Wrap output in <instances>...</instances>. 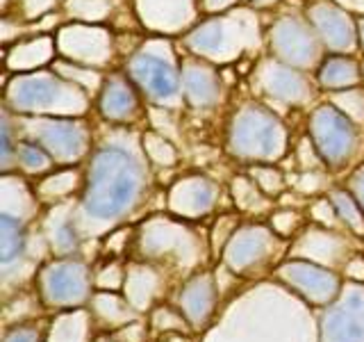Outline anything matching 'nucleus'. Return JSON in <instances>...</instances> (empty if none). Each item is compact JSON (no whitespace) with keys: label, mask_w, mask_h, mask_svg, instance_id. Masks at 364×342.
<instances>
[{"label":"nucleus","mask_w":364,"mask_h":342,"mask_svg":"<svg viewBox=\"0 0 364 342\" xmlns=\"http://www.w3.org/2000/svg\"><path fill=\"white\" fill-rule=\"evenodd\" d=\"M146 185L141 157L123 142L98 146L91 155L82 190V212L89 219L109 222L134 208Z\"/></svg>","instance_id":"nucleus-1"},{"label":"nucleus","mask_w":364,"mask_h":342,"mask_svg":"<svg viewBox=\"0 0 364 342\" xmlns=\"http://www.w3.org/2000/svg\"><path fill=\"white\" fill-rule=\"evenodd\" d=\"M5 105L18 114L68 117L87 110V89L62 76L18 73L5 85Z\"/></svg>","instance_id":"nucleus-2"},{"label":"nucleus","mask_w":364,"mask_h":342,"mask_svg":"<svg viewBox=\"0 0 364 342\" xmlns=\"http://www.w3.org/2000/svg\"><path fill=\"white\" fill-rule=\"evenodd\" d=\"M287 146V130L269 108L248 103L228 125V151L239 160H276Z\"/></svg>","instance_id":"nucleus-3"},{"label":"nucleus","mask_w":364,"mask_h":342,"mask_svg":"<svg viewBox=\"0 0 364 342\" xmlns=\"http://www.w3.org/2000/svg\"><path fill=\"white\" fill-rule=\"evenodd\" d=\"M257 43V21L246 9L225 16H212L187 32L185 46L212 62H230Z\"/></svg>","instance_id":"nucleus-4"},{"label":"nucleus","mask_w":364,"mask_h":342,"mask_svg":"<svg viewBox=\"0 0 364 342\" xmlns=\"http://www.w3.org/2000/svg\"><path fill=\"white\" fill-rule=\"evenodd\" d=\"M310 140L326 165L341 167L358 151L360 135L355 121L333 103H326L310 114Z\"/></svg>","instance_id":"nucleus-5"},{"label":"nucleus","mask_w":364,"mask_h":342,"mask_svg":"<svg viewBox=\"0 0 364 342\" xmlns=\"http://www.w3.org/2000/svg\"><path fill=\"white\" fill-rule=\"evenodd\" d=\"M269 46L276 60L296 68H310L321 57L323 43L310 26V21L287 14L276 19L269 28Z\"/></svg>","instance_id":"nucleus-6"},{"label":"nucleus","mask_w":364,"mask_h":342,"mask_svg":"<svg viewBox=\"0 0 364 342\" xmlns=\"http://www.w3.org/2000/svg\"><path fill=\"white\" fill-rule=\"evenodd\" d=\"M128 71L132 83L151 100L162 103V105H176L180 100L182 76L178 66L168 57H162V53L144 48L130 57Z\"/></svg>","instance_id":"nucleus-7"},{"label":"nucleus","mask_w":364,"mask_h":342,"mask_svg":"<svg viewBox=\"0 0 364 342\" xmlns=\"http://www.w3.org/2000/svg\"><path fill=\"white\" fill-rule=\"evenodd\" d=\"M28 137L41 144L57 162H73L82 157L89 146V130L82 121L68 117H37L23 123Z\"/></svg>","instance_id":"nucleus-8"},{"label":"nucleus","mask_w":364,"mask_h":342,"mask_svg":"<svg viewBox=\"0 0 364 342\" xmlns=\"http://www.w3.org/2000/svg\"><path fill=\"white\" fill-rule=\"evenodd\" d=\"M255 85L262 94L287 105H305L314 96V85L301 68L289 66L276 57L262 60L257 66Z\"/></svg>","instance_id":"nucleus-9"},{"label":"nucleus","mask_w":364,"mask_h":342,"mask_svg":"<svg viewBox=\"0 0 364 342\" xmlns=\"http://www.w3.org/2000/svg\"><path fill=\"white\" fill-rule=\"evenodd\" d=\"M307 21L318 34L326 48L335 53H350L360 46L358 23L350 19L346 9L330 3V0H316L307 7Z\"/></svg>","instance_id":"nucleus-10"},{"label":"nucleus","mask_w":364,"mask_h":342,"mask_svg":"<svg viewBox=\"0 0 364 342\" xmlns=\"http://www.w3.org/2000/svg\"><path fill=\"white\" fill-rule=\"evenodd\" d=\"M57 51L77 64H105L112 57L109 32L91 26H66L57 32Z\"/></svg>","instance_id":"nucleus-11"},{"label":"nucleus","mask_w":364,"mask_h":342,"mask_svg":"<svg viewBox=\"0 0 364 342\" xmlns=\"http://www.w3.org/2000/svg\"><path fill=\"white\" fill-rule=\"evenodd\" d=\"M182 96L193 110H212L221 100V78L208 62L191 57L180 64Z\"/></svg>","instance_id":"nucleus-12"},{"label":"nucleus","mask_w":364,"mask_h":342,"mask_svg":"<svg viewBox=\"0 0 364 342\" xmlns=\"http://www.w3.org/2000/svg\"><path fill=\"white\" fill-rule=\"evenodd\" d=\"M41 285L46 296L55 304L80 301L87 292V271L80 262L60 260L43 269Z\"/></svg>","instance_id":"nucleus-13"},{"label":"nucleus","mask_w":364,"mask_h":342,"mask_svg":"<svg viewBox=\"0 0 364 342\" xmlns=\"http://www.w3.org/2000/svg\"><path fill=\"white\" fill-rule=\"evenodd\" d=\"M100 114L112 123H130L139 117V96L134 85L123 76H109L100 87Z\"/></svg>","instance_id":"nucleus-14"},{"label":"nucleus","mask_w":364,"mask_h":342,"mask_svg":"<svg viewBox=\"0 0 364 342\" xmlns=\"http://www.w3.org/2000/svg\"><path fill=\"white\" fill-rule=\"evenodd\" d=\"M139 16L148 28L173 32L193 16V0H136Z\"/></svg>","instance_id":"nucleus-15"},{"label":"nucleus","mask_w":364,"mask_h":342,"mask_svg":"<svg viewBox=\"0 0 364 342\" xmlns=\"http://www.w3.org/2000/svg\"><path fill=\"white\" fill-rule=\"evenodd\" d=\"M328 342H364V304L360 296L330 313L323 322Z\"/></svg>","instance_id":"nucleus-16"},{"label":"nucleus","mask_w":364,"mask_h":342,"mask_svg":"<svg viewBox=\"0 0 364 342\" xmlns=\"http://www.w3.org/2000/svg\"><path fill=\"white\" fill-rule=\"evenodd\" d=\"M216 187L214 182L200 176H191L180 180L171 190V208L182 214H203L212 208Z\"/></svg>","instance_id":"nucleus-17"},{"label":"nucleus","mask_w":364,"mask_h":342,"mask_svg":"<svg viewBox=\"0 0 364 342\" xmlns=\"http://www.w3.org/2000/svg\"><path fill=\"white\" fill-rule=\"evenodd\" d=\"M282 279H287L291 285H296L305 294H310L314 301H323L333 296L337 290V279L330 271H323L307 262H289L287 267L280 269Z\"/></svg>","instance_id":"nucleus-18"},{"label":"nucleus","mask_w":364,"mask_h":342,"mask_svg":"<svg viewBox=\"0 0 364 342\" xmlns=\"http://www.w3.org/2000/svg\"><path fill=\"white\" fill-rule=\"evenodd\" d=\"M362 78H364V73H362L360 62L353 60V57H346L344 53L335 55V57H326L316 71L318 87L328 89V91L353 89L355 85H360Z\"/></svg>","instance_id":"nucleus-19"},{"label":"nucleus","mask_w":364,"mask_h":342,"mask_svg":"<svg viewBox=\"0 0 364 342\" xmlns=\"http://www.w3.org/2000/svg\"><path fill=\"white\" fill-rule=\"evenodd\" d=\"M269 247V233L262 228H244L232 235L230 247H228V262L232 267L250 265L255 258H259Z\"/></svg>","instance_id":"nucleus-20"},{"label":"nucleus","mask_w":364,"mask_h":342,"mask_svg":"<svg viewBox=\"0 0 364 342\" xmlns=\"http://www.w3.org/2000/svg\"><path fill=\"white\" fill-rule=\"evenodd\" d=\"M55 48H57V43L50 37H37V39L16 43L11 55H5V66L14 68V71H30V68L48 62Z\"/></svg>","instance_id":"nucleus-21"},{"label":"nucleus","mask_w":364,"mask_h":342,"mask_svg":"<svg viewBox=\"0 0 364 342\" xmlns=\"http://www.w3.org/2000/svg\"><path fill=\"white\" fill-rule=\"evenodd\" d=\"M23 247H26V231H23L21 219L5 212L0 217V256L5 265L23 254Z\"/></svg>","instance_id":"nucleus-22"},{"label":"nucleus","mask_w":364,"mask_h":342,"mask_svg":"<svg viewBox=\"0 0 364 342\" xmlns=\"http://www.w3.org/2000/svg\"><path fill=\"white\" fill-rule=\"evenodd\" d=\"M16 160L21 162V167L30 171V174H41V171H48L53 167V157L46 151L41 144H37L34 140H26V142H16Z\"/></svg>","instance_id":"nucleus-23"},{"label":"nucleus","mask_w":364,"mask_h":342,"mask_svg":"<svg viewBox=\"0 0 364 342\" xmlns=\"http://www.w3.org/2000/svg\"><path fill=\"white\" fill-rule=\"evenodd\" d=\"M141 144H144V153L148 155L151 162H155L159 167H173L176 165V160H178L176 148L168 140H164L162 135L148 130L141 137Z\"/></svg>","instance_id":"nucleus-24"},{"label":"nucleus","mask_w":364,"mask_h":342,"mask_svg":"<svg viewBox=\"0 0 364 342\" xmlns=\"http://www.w3.org/2000/svg\"><path fill=\"white\" fill-rule=\"evenodd\" d=\"M333 105H337L341 112L350 117L355 123L364 121V91L362 89H344L333 94Z\"/></svg>","instance_id":"nucleus-25"},{"label":"nucleus","mask_w":364,"mask_h":342,"mask_svg":"<svg viewBox=\"0 0 364 342\" xmlns=\"http://www.w3.org/2000/svg\"><path fill=\"white\" fill-rule=\"evenodd\" d=\"M333 203H335L337 214L353 228V231H358V233L364 231V214L360 210L358 201H353L346 192H335L333 194Z\"/></svg>","instance_id":"nucleus-26"},{"label":"nucleus","mask_w":364,"mask_h":342,"mask_svg":"<svg viewBox=\"0 0 364 342\" xmlns=\"http://www.w3.org/2000/svg\"><path fill=\"white\" fill-rule=\"evenodd\" d=\"M109 7V0H68V11L80 21H102Z\"/></svg>","instance_id":"nucleus-27"},{"label":"nucleus","mask_w":364,"mask_h":342,"mask_svg":"<svg viewBox=\"0 0 364 342\" xmlns=\"http://www.w3.org/2000/svg\"><path fill=\"white\" fill-rule=\"evenodd\" d=\"M250 176H253V180L257 182V187L259 190H264L267 194H278L282 190V176H280V171L278 169H273V167H253L250 169Z\"/></svg>","instance_id":"nucleus-28"},{"label":"nucleus","mask_w":364,"mask_h":342,"mask_svg":"<svg viewBox=\"0 0 364 342\" xmlns=\"http://www.w3.org/2000/svg\"><path fill=\"white\" fill-rule=\"evenodd\" d=\"M232 190H235V199H237L239 205H242V208H250V205H255V201L259 199L257 182L248 180V178H237Z\"/></svg>","instance_id":"nucleus-29"},{"label":"nucleus","mask_w":364,"mask_h":342,"mask_svg":"<svg viewBox=\"0 0 364 342\" xmlns=\"http://www.w3.org/2000/svg\"><path fill=\"white\" fill-rule=\"evenodd\" d=\"M53 244L60 249V251H73L77 247L75 228L71 224H60V226H57V231H55Z\"/></svg>","instance_id":"nucleus-30"},{"label":"nucleus","mask_w":364,"mask_h":342,"mask_svg":"<svg viewBox=\"0 0 364 342\" xmlns=\"http://www.w3.org/2000/svg\"><path fill=\"white\" fill-rule=\"evenodd\" d=\"M0 133H3V169H9L11 165V157L16 155V148L14 142H11V125H9V117L3 114V125H0Z\"/></svg>","instance_id":"nucleus-31"},{"label":"nucleus","mask_w":364,"mask_h":342,"mask_svg":"<svg viewBox=\"0 0 364 342\" xmlns=\"http://www.w3.org/2000/svg\"><path fill=\"white\" fill-rule=\"evenodd\" d=\"M350 190L355 194V201L360 203V208L364 210V167H360L350 178Z\"/></svg>","instance_id":"nucleus-32"},{"label":"nucleus","mask_w":364,"mask_h":342,"mask_svg":"<svg viewBox=\"0 0 364 342\" xmlns=\"http://www.w3.org/2000/svg\"><path fill=\"white\" fill-rule=\"evenodd\" d=\"M237 0H198V5L203 11H210V14H216V11H225L230 9Z\"/></svg>","instance_id":"nucleus-33"},{"label":"nucleus","mask_w":364,"mask_h":342,"mask_svg":"<svg viewBox=\"0 0 364 342\" xmlns=\"http://www.w3.org/2000/svg\"><path fill=\"white\" fill-rule=\"evenodd\" d=\"M294 224H296V214H291V212H280V214H276V219H273V226L280 228L282 233H289Z\"/></svg>","instance_id":"nucleus-34"},{"label":"nucleus","mask_w":364,"mask_h":342,"mask_svg":"<svg viewBox=\"0 0 364 342\" xmlns=\"http://www.w3.org/2000/svg\"><path fill=\"white\" fill-rule=\"evenodd\" d=\"M5 342H37V333L30 328H18L14 333H9Z\"/></svg>","instance_id":"nucleus-35"},{"label":"nucleus","mask_w":364,"mask_h":342,"mask_svg":"<svg viewBox=\"0 0 364 342\" xmlns=\"http://www.w3.org/2000/svg\"><path fill=\"white\" fill-rule=\"evenodd\" d=\"M314 217H316L318 222H328V224L333 222V210H330L328 201H321V203L316 205V208H314Z\"/></svg>","instance_id":"nucleus-36"},{"label":"nucleus","mask_w":364,"mask_h":342,"mask_svg":"<svg viewBox=\"0 0 364 342\" xmlns=\"http://www.w3.org/2000/svg\"><path fill=\"white\" fill-rule=\"evenodd\" d=\"M23 3L28 5V9H30V14H34V11H41V9H46L48 7L53 0H23Z\"/></svg>","instance_id":"nucleus-37"},{"label":"nucleus","mask_w":364,"mask_h":342,"mask_svg":"<svg viewBox=\"0 0 364 342\" xmlns=\"http://www.w3.org/2000/svg\"><path fill=\"white\" fill-rule=\"evenodd\" d=\"M248 3L253 5V7H269L273 3H278V0H248Z\"/></svg>","instance_id":"nucleus-38"},{"label":"nucleus","mask_w":364,"mask_h":342,"mask_svg":"<svg viewBox=\"0 0 364 342\" xmlns=\"http://www.w3.org/2000/svg\"><path fill=\"white\" fill-rule=\"evenodd\" d=\"M358 39H360V48H364V19L358 21Z\"/></svg>","instance_id":"nucleus-39"},{"label":"nucleus","mask_w":364,"mask_h":342,"mask_svg":"<svg viewBox=\"0 0 364 342\" xmlns=\"http://www.w3.org/2000/svg\"><path fill=\"white\" fill-rule=\"evenodd\" d=\"M362 73H364V64H362Z\"/></svg>","instance_id":"nucleus-40"}]
</instances>
